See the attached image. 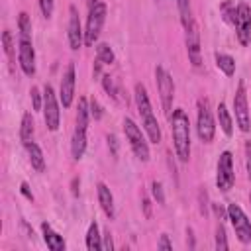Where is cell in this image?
<instances>
[{
    "label": "cell",
    "instance_id": "cell-1",
    "mask_svg": "<svg viewBox=\"0 0 251 251\" xmlns=\"http://www.w3.org/2000/svg\"><path fill=\"white\" fill-rule=\"evenodd\" d=\"M171 132H173V144L177 157L187 163L190 159V122L183 108H177L171 114Z\"/></svg>",
    "mask_w": 251,
    "mask_h": 251
},
{
    "label": "cell",
    "instance_id": "cell-2",
    "mask_svg": "<svg viewBox=\"0 0 251 251\" xmlns=\"http://www.w3.org/2000/svg\"><path fill=\"white\" fill-rule=\"evenodd\" d=\"M104 20H106V4L104 2L92 4L86 20V30H84V45H94V42L102 32Z\"/></svg>",
    "mask_w": 251,
    "mask_h": 251
},
{
    "label": "cell",
    "instance_id": "cell-3",
    "mask_svg": "<svg viewBox=\"0 0 251 251\" xmlns=\"http://www.w3.org/2000/svg\"><path fill=\"white\" fill-rule=\"evenodd\" d=\"M124 132H126V138H128V142H130L136 157L140 161H147L149 159V146H147L142 130L136 126V122L132 118H126L124 120Z\"/></svg>",
    "mask_w": 251,
    "mask_h": 251
},
{
    "label": "cell",
    "instance_id": "cell-4",
    "mask_svg": "<svg viewBox=\"0 0 251 251\" xmlns=\"http://www.w3.org/2000/svg\"><path fill=\"white\" fill-rule=\"evenodd\" d=\"M155 81H157V88H159L163 110L171 118V108H173V98H175V83H173V77L169 75V71L165 67L157 65V69H155Z\"/></svg>",
    "mask_w": 251,
    "mask_h": 251
},
{
    "label": "cell",
    "instance_id": "cell-5",
    "mask_svg": "<svg viewBox=\"0 0 251 251\" xmlns=\"http://www.w3.org/2000/svg\"><path fill=\"white\" fill-rule=\"evenodd\" d=\"M196 130H198V138L204 144H212L214 134H216V126H214V118L210 112V102L206 98L198 100V122H196Z\"/></svg>",
    "mask_w": 251,
    "mask_h": 251
},
{
    "label": "cell",
    "instance_id": "cell-6",
    "mask_svg": "<svg viewBox=\"0 0 251 251\" xmlns=\"http://www.w3.org/2000/svg\"><path fill=\"white\" fill-rule=\"evenodd\" d=\"M228 220L231 222L235 235L241 243H249L251 241V222L245 216V212L237 206V204H230L228 206Z\"/></svg>",
    "mask_w": 251,
    "mask_h": 251
},
{
    "label": "cell",
    "instance_id": "cell-7",
    "mask_svg": "<svg viewBox=\"0 0 251 251\" xmlns=\"http://www.w3.org/2000/svg\"><path fill=\"white\" fill-rule=\"evenodd\" d=\"M43 118H45L47 128L51 132H57L59 120H61V110H59L57 96H55V90L51 84H45V90H43Z\"/></svg>",
    "mask_w": 251,
    "mask_h": 251
},
{
    "label": "cell",
    "instance_id": "cell-8",
    "mask_svg": "<svg viewBox=\"0 0 251 251\" xmlns=\"http://www.w3.org/2000/svg\"><path fill=\"white\" fill-rule=\"evenodd\" d=\"M235 175H233V159L230 151H224L218 159V173H216V185L220 190L228 192L233 187Z\"/></svg>",
    "mask_w": 251,
    "mask_h": 251
},
{
    "label": "cell",
    "instance_id": "cell-9",
    "mask_svg": "<svg viewBox=\"0 0 251 251\" xmlns=\"http://www.w3.org/2000/svg\"><path fill=\"white\" fill-rule=\"evenodd\" d=\"M233 110H235V122L241 132H249L251 128V118H249V106H247V92L243 83H239L235 96H233Z\"/></svg>",
    "mask_w": 251,
    "mask_h": 251
},
{
    "label": "cell",
    "instance_id": "cell-10",
    "mask_svg": "<svg viewBox=\"0 0 251 251\" xmlns=\"http://www.w3.org/2000/svg\"><path fill=\"white\" fill-rule=\"evenodd\" d=\"M187 32V51H188V59L192 63L194 69H200L202 65V57H200V34H198V26L194 20H190L185 26Z\"/></svg>",
    "mask_w": 251,
    "mask_h": 251
},
{
    "label": "cell",
    "instance_id": "cell-11",
    "mask_svg": "<svg viewBox=\"0 0 251 251\" xmlns=\"http://www.w3.org/2000/svg\"><path fill=\"white\" fill-rule=\"evenodd\" d=\"M235 30H237V40L241 45H249L251 42V10L247 4L237 6V16H235Z\"/></svg>",
    "mask_w": 251,
    "mask_h": 251
},
{
    "label": "cell",
    "instance_id": "cell-12",
    "mask_svg": "<svg viewBox=\"0 0 251 251\" xmlns=\"http://www.w3.org/2000/svg\"><path fill=\"white\" fill-rule=\"evenodd\" d=\"M18 59H20V67L22 71L32 77L36 73V51H34V45L28 38H20V43H18Z\"/></svg>",
    "mask_w": 251,
    "mask_h": 251
},
{
    "label": "cell",
    "instance_id": "cell-13",
    "mask_svg": "<svg viewBox=\"0 0 251 251\" xmlns=\"http://www.w3.org/2000/svg\"><path fill=\"white\" fill-rule=\"evenodd\" d=\"M75 65L69 63L67 65V71L61 79V90H59V98H61V104L63 108H69L73 104V96H75Z\"/></svg>",
    "mask_w": 251,
    "mask_h": 251
},
{
    "label": "cell",
    "instance_id": "cell-14",
    "mask_svg": "<svg viewBox=\"0 0 251 251\" xmlns=\"http://www.w3.org/2000/svg\"><path fill=\"white\" fill-rule=\"evenodd\" d=\"M84 43V32L81 28V18L75 6L69 8V45L71 49H79Z\"/></svg>",
    "mask_w": 251,
    "mask_h": 251
},
{
    "label": "cell",
    "instance_id": "cell-15",
    "mask_svg": "<svg viewBox=\"0 0 251 251\" xmlns=\"http://www.w3.org/2000/svg\"><path fill=\"white\" fill-rule=\"evenodd\" d=\"M142 120H144V128H146V132H147V138H149L153 144H159V142H161V128H159V122H157L153 110L142 114Z\"/></svg>",
    "mask_w": 251,
    "mask_h": 251
},
{
    "label": "cell",
    "instance_id": "cell-16",
    "mask_svg": "<svg viewBox=\"0 0 251 251\" xmlns=\"http://www.w3.org/2000/svg\"><path fill=\"white\" fill-rule=\"evenodd\" d=\"M42 231H43V241L47 243V247H49L51 251H65V241H63V237H61L57 231H53L47 222L42 224Z\"/></svg>",
    "mask_w": 251,
    "mask_h": 251
},
{
    "label": "cell",
    "instance_id": "cell-17",
    "mask_svg": "<svg viewBox=\"0 0 251 251\" xmlns=\"http://www.w3.org/2000/svg\"><path fill=\"white\" fill-rule=\"evenodd\" d=\"M96 190H98V202H100L104 214H106L108 218H114V196H112L110 188H108L104 183H98Z\"/></svg>",
    "mask_w": 251,
    "mask_h": 251
},
{
    "label": "cell",
    "instance_id": "cell-18",
    "mask_svg": "<svg viewBox=\"0 0 251 251\" xmlns=\"http://www.w3.org/2000/svg\"><path fill=\"white\" fill-rule=\"evenodd\" d=\"M84 149H86V130L75 128L73 142H71V153H73V159H77V161L83 159Z\"/></svg>",
    "mask_w": 251,
    "mask_h": 251
},
{
    "label": "cell",
    "instance_id": "cell-19",
    "mask_svg": "<svg viewBox=\"0 0 251 251\" xmlns=\"http://www.w3.org/2000/svg\"><path fill=\"white\" fill-rule=\"evenodd\" d=\"M26 149H28V155H30V163H32V167H34L38 173H43V171H45V157H43V153H42L40 146H38V144H34V142H30V144H26Z\"/></svg>",
    "mask_w": 251,
    "mask_h": 251
},
{
    "label": "cell",
    "instance_id": "cell-20",
    "mask_svg": "<svg viewBox=\"0 0 251 251\" xmlns=\"http://www.w3.org/2000/svg\"><path fill=\"white\" fill-rule=\"evenodd\" d=\"M218 120H220V128L224 130V134L231 136L233 134V122H231V116H230V112H228L224 102L218 106Z\"/></svg>",
    "mask_w": 251,
    "mask_h": 251
},
{
    "label": "cell",
    "instance_id": "cell-21",
    "mask_svg": "<svg viewBox=\"0 0 251 251\" xmlns=\"http://www.w3.org/2000/svg\"><path fill=\"white\" fill-rule=\"evenodd\" d=\"M32 138H34V118H32V114H30V112H26V114H24V118H22L20 140H22V142H24V146H26V144H30V142H32Z\"/></svg>",
    "mask_w": 251,
    "mask_h": 251
},
{
    "label": "cell",
    "instance_id": "cell-22",
    "mask_svg": "<svg viewBox=\"0 0 251 251\" xmlns=\"http://www.w3.org/2000/svg\"><path fill=\"white\" fill-rule=\"evenodd\" d=\"M216 65H218V69L224 75L233 77V73H235V61H233V57H230L226 53H216Z\"/></svg>",
    "mask_w": 251,
    "mask_h": 251
},
{
    "label": "cell",
    "instance_id": "cell-23",
    "mask_svg": "<svg viewBox=\"0 0 251 251\" xmlns=\"http://www.w3.org/2000/svg\"><path fill=\"white\" fill-rule=\"evenodd\" d=\"M102 235L98 233V226H96V222H92L90 226H88V231H86V247L90 249V251H98V249H102V239H100Z\"/></svg>",
    "mask_w": 251,
    "mask_h": 251
},
{
    "label": "cell",
    "instance_id": "cell-24",
    "mask_svg": "<svg viewBox=\"0 0 251 251\" xmlns=\"http://www.w3.org/2000/svg\"><path fill=\"white\" fill-rule=\"evenodd\" d=\"M88 116H90V108L86 104V98H81L79 100V110H77V128L79 130L88 128Z\"/></svg>",
    "mask_w": 251,
    "mask_h": 251
},
{
    "label": "cell",
    "instance_id": "cell-25",
    "mask_svg": "<svg viewBox=\"0 0 251 251\" xmlns=\"http://www.w3.org/2000/svg\"><path fill=\"white\" fill-rule=\"evenodd\" d=\"M96 57H98L104 65L114 63V51H112V47H110L108 43H98V45H96Z\"/></svg>",
    "mask_w": 251,
    "mask_h": 251
},
{
    "label": "cell",
    "instance_id": "cell-26",
    "mask_svg": "<svg viewBox=\"0 0 251 251\" xmlns=\"http://www.w3.org/2000/svg\"><path fill=\"white\" fill-rule=\"evenodd\" d=\"M18 28H20V38H28V40H30V36H32V22H30V16H28L26 12L20 14V18H18Z\"/></svg>",
    "mask_w": 251,
    "mask_h": 251
},
{
    "label": "cell",
    "instance_id": "cell-27",
    "mask_svg": "<svg viewBox=\"0 0 251 251\" xmlns=\"http://www.w3.org/2000/svg\"><path fill=\"white\" fill-rule=\"evenodd\" d=\"M222 14H224L226 22H230V24H233V26H235V16H237V8L233 6V2H231V0H226V2L222 4Z\"/></svg>",
    "mask_w": 251,
    "mask_h": 251
},
{
    "label": "cell",
    "instance_id": "cell-28",
    "mask_svg": "<svg viewBox=\"0 0 251 251\" xmlns=\"http://www.w3.org/2000/svg\"><path fill=\"white\" fill-rule=\"evenodd\" d=\"M177 4H179V12H181L183 26H187V24L192 20V14H190V0H177Z\"/></svg>",
    "mask_w": 251,
    "mask_h": 251
},
{
    "label": "cell",
    "instance_id": "cell-29",
    "mask_svg": "<svg viewBox=\"0 0 251 251\" xmlns=\"http://www.w3.org/2000/svg\"><path fill=\"white\" fill-rule=\"evenodd\" d=\"M216 249L218 251H226L228 249V237H226V230H224L222 224L216 228Z\"/></svg>",
    "mask_w": 251,
    "mask_h": 251
},
{
    "label": "cell",
    "instance_id": "cell-30",
    "mask_svg": "<svg viewBox=\"0 0 251 251\" xmlns=\"http://www.w3.org/2000/svg\"><path fill=\"white\" fill-rule=\"evenodd\" d=\"M102 86H104V90L116 100L118 98V88H116V84H114V79L110 77V75H104L102 77Z\"/></svg>",
    "mask_w": 251,
    "mask_h": 251
},
{
    "label": "cell",
    "instance_id": "cell-31",
    "mask_svg": "<svg viewBox=\"0 0 251 251\" xmlns=\"http://www.w3.org/2000/svg\"><path fill=\"white\" fill-rule=\"evenodd\" d=\"M2 43H4V51H6L8 59L12 61V59H14V42H12V34H10L8 30H6L4 36H2Z\"/></svg>",
    "mask_w": 251,
    "mask_h": 251
},
{
    "label": "cell",
    "instance_id": "cell-32",
    "mask_svg": "<svg viewBox=\"0 0 251 251\" xmlns=\"http://www.w3.org/2000/svg\"><path fill=\"white\" fill-rule=\"evenodd\" d=\"M151 190H153V196L157 200V204H165V194H163V185L159 181H153L151 183Z\"/></svg>",
    "mask_w": 251,
    "mask_h": 251
},
{
    "label": "cell",
    "instance_id": "cell-33",
    "mask_svg": "<svg viewBox=\"0 0 251 251\" xmlns=\"http://www.w3.org/2000/svg\"><path fill=\"white\" fill-rule=\"evenodd\" d=\"M40 8H42L45 18H51V14H53V0H40Z\"/></svg>",
    "mask_w": 251,
    "mask_h": 251
},
{
    "label": "cell",
    "instance_id": "cell-34",
    "mask_svg": "<svg viewBox=\"0 0 251 251\" xmlns=\"http://www.w3.org/2000/svg\"><path fill=\"white\" fill-rule=\"evenodd\" d=\"M30 96H32V102H34V110H42V94H40V90L36 86H32Z\"/></svg>",
    "mask_w": 251,
    "mask_h": 251
},
{
    "label": "cell",
    "instance_id": "cell-35",
    "mask_svg": "<svg viewBox=\"0 0 251 251\" xmlns=\"http://www.w3.org/2000/svg\"><path fill=\"white\" fill-rule=\"evenodd\" d=\"M90 116L94 118V120H100L102 118V108H100V104L92 98V102H90Z\"/></svg>",
    "mask_w": 251,
    "mask_h": 251
},
{
    "label": "cell",
    "instance_id": "cell-36",
    "mask_svg": "<svg viewBox=\"0 0 251 251\" xmlns=\"http://www.w3.org/2000/svg\"><path fill=\"white\" fill-rule=\"evenodd\" d=\"M102 249H104V251H112V249H114V241H112V233H110V230H106V231H104Z\"/></svg>",
    "mask_w": 251,
    "mask_h": 251
},
{
    "label": "cell",
    "instance_id": "cell-37",
    "mask_svg": "<svg viewBox=\"0 0 251 251\" xmlns=\"http://www.w3.org/2000/svg\"><path fill=\"white\" fill-rule=\"evenodd\" d=\"M159 249H163V251H171V249H173V243L169 241V235H167V233L161 235V239H159Z\"/></svg>",
    "mask_w": 251,
    "mask_h": 251
},
{
    "label": "cell",
    "instance_id": "cell-38",
    "mask_svg": "<svg viewBox=\"0 0 251 251\" xmlns=\"http://www.w3.org/2000/svg\"><path fill=\"white\" fill-rule=\"evenodd\" d=\"M20 190H22V194H24L28 200H34V194H32V190H30V185H28V183H22Z\"/></svg>",
    "mask_w": 251,
    "mask_h": 251
},
{
    "label": "cell",
    "instance_id": "cell-39",
    "mask_svg": "<svg viewBox=\"0 0 251 251\" xmlns=\"http://www.w3.org/2000/svg\"><path fill=\"white\" fill-rule=\"evenodd\" d=\"M212 208H214V212H216V216H218L220 220H224V218H228V212H224V208H222L220 204H212Z\"/></svg>",
    "mask_w": 251,
    "mask_h": 251
},
{
    "label": "cell",
    "instance_id": "cell-40",
    "mask_svg": "<svg viewBox=\"0 0 251 251\" xmlns=\"http://www.w3.org/2000/svg\"><path fill=\"white\" fill-rule=\"evenodd\" d=\"M245 155H247V173H249V179H251V144L245 146Z\"/></svg>",
    "mask_w": 251,
    "mask_h": 251
},
{
    "label": "cell",
    "instance_id": "cell-41",
    "mask_svg": "<svg viewBox=\"0 0 251 251\" xmlns=\"http://www.w3.org/2000/svg\"><path fill=\"white\" fill-rule=\"evenodd\" d=\"M144 210H146V218H151V202L147 196H144Z\"/></svg>",
    "mask_w": 251,
    "mask_h": 251
},
{
    "label": "cell",
    "instance_id": "cell-42",
    "mask_svg": "<svg viewBox=\"0 0 251 251\" xmlns=\"http://www.w3.org/2000/svg\"><path fill=\"white\" fill-rule=\"evenodd\" d=\"M200 212H202V214L208 212V206H206V192H200Z\"/></svg>",
    "mask_w": 251,
    "mask_h": 251
},
{
    "label": "cell",
    "instance_id": "cell-43",
    "mask_svg": "<svg viewBox=\"0 0 251 251\" xmlns=\"http://www.w3.org/2000/svg\"><path fill=\"white\" fill-rule=\"evenodd\" d=\"M249 200H251V196H249Z\"/></svg>",
    "mask_w": 251,
    "mask_h": 251
}]
</instances>
